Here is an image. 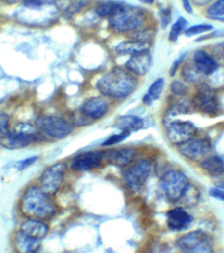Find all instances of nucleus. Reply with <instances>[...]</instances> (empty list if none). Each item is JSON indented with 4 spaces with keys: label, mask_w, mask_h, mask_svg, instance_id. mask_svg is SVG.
Wrapping results in <instances>:
<instances>
[{
    "label": "nucleus",
    "mask_w": 224,
    "mask_h": 253,
    "mask_svg": "<svg viewBox=\"0 0 224 253\" xmlns=\"http://www.w3.org/2000/svg\"><path fill=\"white\" fill-rule=\"evenodd\" d=\"M137 87V79L126 69L114 67L104 74L97 82L99 92L107 97L122 99L129 96Z\"/></svg>",
    "instance_id": "f257e3e1"
},
{
    "label": "nucleus",
    "mask_w": 224,
    "mask_h": 253,
    "mask_svg": "<svg viewBox=\"0 0 224 253\" xmlns=\"http://www.w3.org/2000/svg\"><path fill=\"white\" fill-rule=\"evenodd\" d=\"M21 212L28 218L47 220L56 212V205L49 195L38 187H30L20 201Z\"/></svg>",
    "instance_id": "f03ea898"
},
{
    "label": "nucleus",
    "mask_w": 224,
    "mask_h": 253,
    "mask_svg": "<svg viewBox=\"0 0 224 253\" xmlns=\"http://www.w3.org/2000/svg\"><path fill=\"white\" fill-rule=\"evenodd\" d=\"M145 21V14L137 7L124 5L110 18V26L116 32L131 33L139 30Z\"/></svg>",
    "instance_id": "7ed1b4c3"
},
{
    "label": "nucleus",
    "mask_w": 224,
    "mask_h": 253,
    "mask_svg": "<svg viewBox=\"0 0 224 253\" xmlns=\"http://www.w3.org/2000/svg\"><path fill=\"white\" fill-rule=\"evenodd\" d=\"M188 183L187 175L181 170L176 169L165 172L160 180L165 197L172 203L181 200Z\"/></svg>",
    "instance_id": "20e7f679"
},
{
    "label": "nucleus",
    "mask_w": 224,
    "mask_h": 253,
    "mask_svg": "<svg viewBox=\"0 0 224 253\" xmlns=\"http://www.w3.org/2000/svg\"><path fill=\"white\" fill-rule=\"evenodd\" d=\"M177 247L184 253H213V245L209 236L202 230L196 229L181 236Z\"/></svg>",
    "instance_id": "39448f33"
},
{
    "label": "nucleus",
    "mask_w": 224,
    "mask_h": 253,
    "mask_svg": "<svg viewBox=\"0 0 224 253\" xmlns=\"http://www.w3.org/2000/svg\"><path fill=\"white\" fill-rule=\"evenodd\" d=\"M66 165L63 162H58L47 167L37 180L38 188L49 196L56 194L63 183Z\"/></svg>",
    "instance_id": "423d86ee"
},
{
    "label": "nucleus",
    "mask_w": 224,
    "mask_h": 253,
    "mask_svg": "<svg viewBox=\"0 0 224 253\" xmlns=\"http://www.w3.org/2000/svg\"><path fill=\"white\" fill-rule=\"evenodd\" d=\"M35 125L41 132L53 138H63L73 130L69 122L57 116H41L36 120Z\"/></svg>",
    "instance_id": "0eeeda50"
},
{
    "label": "nucleus",
    "mask_w": 224,
    "mask_h": 253,
    "mask_svg": "<svg viewBox=\"0 0 224 253\" xmlns=\"http://www.w3.org/2000/svg\"><path fill=\"white\" fill-rule=\"evenodd\" d=\"M152 171V164L147 159H140L131 164L123 174V180L126 186L132 191L140 190Z\"/></svg>",
    "instance_id": "6e6552de"
},
{
    "label": "nucleus",
    "mask_w": 224,
    "mask_h": 253,
    "mask_svg": "<svg viewBox=\"0 0 224 253\" xmlns=\"http://www.w3.org/2000/svg\"><path fill=\"white\" fill-rule=\"evenodd\" d=\"M196 132V126L188 121H171L167 124V138L177 146L194 138Z\"/></svg>",
    "instance_id": "1a4fd4ad"
},
{
    "label": "nucleus",
    "mask_w": 224,
    "mask_h": 253,
    "mask_svg": "<svg viewBox=\"0 0 224 253\" xmlns=\"http://www.w3.org/2000/svg\"><path fill=\"white\" fill-rule=\"evenodd\" d=\"M180 153L192 161H202L211 152V144L206 138H192L178 146Z\"/></svg>",
    "instance_id": "9d476101"
},
{
    "label": "nucleus",
    "mask_w": 224,
    "mask_h": 253,
    "mask_svg": "<svg viewBox=\"0 0 224 253\" xmlns=\"http://www.w3.org/2000/svg\"><path fill=\"white\" fill-rule=\"evenodd\" d=\"M191 105L197 111L205 114L214 116L218 112V103L214 92L206 85L202 84L194 94Z\"/></svg>",
    "instance_id": "9b49d317"
},
{
    "label": "nucleus",
    "mask_w": 224,
    "mask_h": 253,
    "mask_svg": "<svg viewBox=\"0 0 224 253\" xmlns=\"http://www.w3.org/2000/svg\"><path fill=\"white\" fill-rule=\"evenodd\" d=\"M105 153L101 151L84 152L75 156L71 162V169L76 172H84L98 168L103 159Z\"/></svg>",
    "instance_id": "f8f14e48"
},
{
    "label": "nucleus",
    "mask_w": 224,
    "mask_h": 253,
    "mask_svg": "<svg viewBox=\"0 0 224 253\" xmlns=\"http://www.w3.org/2000/svg\"><path fill=\"white\" fill-rule=\"evenodd\" d=\"M152 62V56L148 51L141 52L130 56L125 62V69L134 75H144L150 70Z\"/></svg>",
    "instance_id": "ddd939ff"
},
{
    "label": "nucleus",
    "mask_w": 224,
    "mask_h": 253,
    "mask_svg": "<svg viewBox=\"0 0 224 253\" xmlns=\"http://www.w3.org/2000/svg\"><path fill=\"white\" fill-rule=\"evenodd\" d=\"M136 156V150L132 147H121L116 149H110L105 152V157L108 162L117 166L123 167L129 165Z\"/></svg>",
    "instance_id": "4468645a"
},
{
    "label": "nucleus",
    "mask_w": 224,
    "mask_h": 253,
    "mask_svg": "<svg viewBox=\"0 0 224 253\" xmlns=\"http://www.w3.org/2000/svg\"><path fill=\"white\" fill-rule=\"evenodd\" d=\"M109 111L108 103L102 98H92L86 101L82 108V115L88 119L97 120L103 118Z\"/></svg>",
    "instance_id": "2eb2a0df"
},
{
    "label": "nucleus",
    "mask_w": 224,
    "mask_h": 253,
    "mask_svg": "<svg viewBox=\"0 0 224 253\" xmlns=\"http://www.w3.org/2000/svg\"><path fill=\"white\" fill-rule=\"evenodd\" d=\"M191 216L182 208H174L167 212V225L171 230L180 231L191 222Z\"/></svg>",
    "instance_id": "dca6fc26"
},
{
    "label": "nucleus",
    "mask_w": 224,
    "mask_h": 253,
    "mask_svg": "<svg viewBox=\"0 0 224 253\" xmlns=\"http://www.w3.org/2000/svg\"><path fill=\"white\" fill-rule=\"evenodd\" d=\"M19 230L32 238L41 240L48 233V225L43 220L27 218L21 223Z\"/></svg>",
    "instance_id": "f3484780"
},
{
    "label": "nucleus",
    "mask_w": 224,
    "mask_h": 253,
    "mask_svg": "<svg viewBox=\"0 0 224 253\" xmlns=\"http://www.w3.org/2000/svg\"><path fill=\"white\" fill-rule=\"evenodd\" d=\"M193 62L195 67L201 74L209 75L217 69V62L204 50H196L193 54Z\"/></svg>",
    "instance_id": "a211bd4d"
},
{
    "label": "nucleus",
    "mask_w": 224,
    "mask_h": 253,
    "mask_svg": "<svg viewBox=\"0 0 224 253\" xmlns=\"http://www.w3.org/2000/svg\"><path fill=\"white\" fill-rule=\"evenodd\" d=\"M39 241L37 239L32 238L21 230L17 231L14 236V245L17 253H33L37 252L39 247Z\"/></svg>",
    "instance_id": "6ab92c4d"
},
{
    "label": "nucleus",
    "mask_w": 224,
    "mask_h": 253,
    "mask_svg": "<svg viewBox=\"0 0 224 253\" xmlns=\"http://www.w3.org/2000/svg\"><path fill=\"white\" fill-rule=\"evenodd\" d=\"M150 48V43L149 42H138V41H133L129 40L126 42H120L116 47L115 51L118 54L121 55H135L141 52L148 51Z\"/></svg>",
    "instance_id": "aec40b11"
},
{
    "label": "nucleus",
    "mask_w": 224,
    "mask_h": 253,
    "mask_svg": "<svg viewBox=\"0 0 224 253\" xmlns=\"http://www.w3.org/2000/svg\"><path fill=\"white\" fill-rule=\"evenodd\" d=\"M115 126L119 128L121 131H136L142 127H144V122L137 116L133 115H125L119 117L115 122Z\"/></svg>",
    "instance_id": "412c9836"
},
{
    "label": "nucleus",
    "mask_w": 224,
    "mask_h": 253,
    "mask_svg": "<svg viewBox=\"0 0 224 253\" xmlns=\"http://www.w3.org/2000/svg\"><path fill=\"white\" fill-rule=\"evenodd\" d=\"M35 139L24 136L18 133H15L14 131H11L8 135L5 137L0 138V143L9 149H18V148H23L34 142Z\"/></svg>",
    "instance_id": "4be33fe9"
},
{
    "label": "nucleus",
    "mask_w": 224,
    "mask_h": 253,
    "mask_svg": "<svg viewBox=\"0 0 224 253\" xmlns=\"http://www.w3.org/2000/svg\"><path fill=\"white\" fill-rule=\"evenodd\" d=\"M200 167L211 176H219L224 173V161L216 155L206 157L200 162Z\"/></svg>",
    "instance_id": "5701e85b"
},
{
    "label": "nucleus",
    "mask_w": 224,
    "mask_h": 253,
    "mask_svg": "<svg viewBox=\"0 0 224 253\" xmlns=\"http://www.w3.org/2000/svg\"><path fill=\"white\" fill-rule=\"evenodd\" d=\"M164 85H165V81H164V78H158L156 79L152 84L151 86L149 87L147 93L143 96V99H142V102L145 104V105H151L154 101L158 100L163 92V89H164Z\"/></svg>",
    "instance_id": "b1692460"
},
{
    "label": "nucleus",
    "mask_w": 224,
    "mask_h": 253,
    "mask_svg": "<svg viewBox=\"0 0 224 253\" xmlns=\"http://www.w3.org/2000/svg\"><path fill=\"white\" fill-rule=\"evenodd\" d=\"M121 6H122V4L113 2V1L103 2V3H100L96 7V13L101 18H109L110 19L120 9Z\"/></svg>",
    "instance_id": "393cba45"
},
{
    "label": "nucleus",
    "mask_w": 224,
    "mask_h": 253,
    "mask_svg": "<svg viewBox=\"0 0 224 253\" xmlns=\"http://www.w3.org/2000/svg\"><path fill=\"white\" fill-rule=\"evenodd\" d=\"M181 200H183L185 205H187L188 207H192V206L196 205L200 200L199 189L194 184L188 183Z\"/></svg>",
    "instance_id": "a878e982"
},
{
    "label": "nucleus",
    "mask_w": 224,
    "mask_h": 253,
    "mask_svg": "<svg viewBox=\"0 0 224 253\" xmlns=\"http://www.w3.org/2000/svg\"><path fill=\"white\" fill-rule=\"evenodd\" d=\"M182 75H183V78L185 79V81H187L188 83H194L200 79L201 73L198 71V69L195 67L194 64L193 65L187 64V65L183 66Z\"/></svg>",
    "instance_id": "bb28decb"
},
{
    "label": "nucleus",
    "mask_w": 224,
    "mask_h": 253,
    "mask_svg": "<svg viewBox=\"0 0 224 253\" xmlns=\"http://www.w3.org/2000/svg\"><path fill=\"white\" fill-rule=\"evenodd\" d=\"M187 24V20L183 17H180L171 28V31L169 33V40L171 42H176L179 36L182 34V32L186 31Z\"/></svg>",
    "instance_id": "cd10ccee"
},
{
    "label": "nucleus",
    "mask_w": 224,
    "mask_h": 253,
    "mask_svg": "<svg viewBox=\"0 0 224 253\" xmlns=\"http://www.w3.org/2000/svg\"><path fill=\"white\" fill-rule=\"evenodd\" d=\"M209 17H224V0H216L207 9Z\"/></svg>",
    "instance_id": "c85d7f7f"
},
{
    "label": "nucleus",
    "mask_w": 224,
    "mask_h": 253,
    "mask_svg": "<svg viewBox=\"0 0 224 253\" xmlns=\"http://www.w3.org/2000/svg\"><path fill=\"white\" fill-rule=\"evenodd\" d=\"M213 29L212 25L209 24H200V25H194L192 27H189L187 29H186L185 34L187 37H191L194 35H199L208 31H211Z\"/></svg>",
    "instance_id": "c756f323"
},
{
    "label": "nucleus",
    "mask_w": 224,
    "mask_h": 253,
    "mask_svg": "<svg viewBox=\"0 0 224 253\" xmlns=\"http://www.w3.org/2000/svg\"><path fill=\"white\" fill-rule=\"evenodd\" d=\"M151 33L147 30H136L134 32H131L130 34V40L133 41H138V42H149L151 40Z\"/></svg>",
    "instance_id": "7c9ffc66"
},
{
    "label": "nucleus",
    "mask_w": 224,
    "mask_h": 253,
    "mask_svg": "<svg viewBox=\"0 0 224 253\" xmlns=\"http://www.w3.org/2000/svg\"><path fill=\"white\" fill-rule=\"evenodd\" d=\"M9 124H10V117L5 113H1L0 114V138L5 137L11 132Z\"/></svg>",
    "instance_id": "2f4dec72"
},
{
    "label": "nucleus",
    "mask_w": 224,
    "mask_h": 253,
    "mask_svg": "<svg viewBox=\"0 0 224 253\" xmlns=\"http://www.w3.org/2000/svg\"><path fill=\"white\" fill-rule=\"evenodd\" d=\"M130 135V132H127V131H121L120 133L118 134H113L112 136H110L109 138H107L104 142H103V145L104 146H109V145H113V144H116L122 140H124L127 136Z\"/></svg>",
    "instance_id": "473e14b6"
},
{
    "label": "nucleus",
    "mask_w": 224,
    "mask_h": 253,
    "mask_svg": "<svg viewBox=\"0 0 224 253\" xmlns=\"http://www.w3.org/2000/svg\"><path fill=\"white\" fill-rule=\"evenodd\" d=\"M55 0H24V5L28 8H39L46 5H51Z\"/></svg>",
    "instance_id": "72a5a7b5"
},
{
    "label": "nucleus",
    "mask_w": 224,
    "mask_h": 253,
    "mask_svg": "<svg viewBox=\"0 0 224 253\" xmlns=\"http://www.w3.org/2000/svg\"><path fill=\"white\" fill-rule=\"evenodd\" d=\"M187 86L180 81H173L171 84V91L176 96H183L187 93Z\"/></svg>",
    "instance_id": "f704fd0d"
},
{
    "label": "nucleus",
    "mask_w": 224,
    "mask_h": 253,
    "mask_svg": "<svg viewBox=\"0 0 224 253\" xmlns=\"http://www.w3.org/2000/svg\"><path fill=\"white\" fill-rule=\"evenodd\" d=\"M37 159H38V156H31V157L25 158V159L19 161V162L16 164V168H17L19 171H22V170L28 168L29 166H31L32 164H34Z\"/></svg>",
    "instance_id": "c9c22d12"
},
{
    "label": "nucleus",
    "mask_w": 224,
    "mask_h": 253,
    "mask_svg": "<svg viewBox=\"0 0 224 253\" xmlns=\"http://www.w3.org/2000/svg\"><path fill=\"white\" fill-rule=\"evenodd\" d=\"M160 19H161L160 20L161 21V25L165 29L169 25V23L171 21V12H170V10L169 9L161 10V12H160Z\"/></svg>",
    "instance_id": "e433bc0d"
},
{
    "label": "nucleus",
    "mask_w": 224,
    "mask_h": 253,
    "mask_svg": "<svg viewBox=\"0 0 224 253\" xmlns=\"http://www.w3.org/2000/svg\"><path fill=\"white\" fill-rule=\"evenodd\" d=\"M209 195L217 200L224 201V189L219 187H214L209 190Z\"/></svg>",
    "instance_id": "4c0bfd02"
},
{
    "label": "nucleus",
    "mask_w": 224,
    "mask_h": 253,
    "mask_svg": "<svg viewBox=\"0 0 224 253\" xmlns=\"http://www.w3.org/2000/svg\"><path fill=\"white\" fill-rule=\"evenodd\" d=\"M183 2V7L185 9V11L188 14H191L192 13V6L190 4V1L189 0H182Z\"/></svg>",
    "instance_id": "58836bf2"
},
{
    "label": "nucleus",
    "mask_w": 224,
    "mask_h": 253,
    "mask_svg": "<svg viewBox=\"0 0 224 253\" xmlns=\"http://www.w3.org/2000/svg\"><path fill=\"white\" fill-rule=\"evenodd\" d=\"M211 1H213V0H192V2L194 4H196L197 6H204L208 3H210Z\"/></svg>",
    "instance_id": "ea45409f"
},
{
    "label": "nucleus",
    "mask_w": 224,
    "mask_h": 253,
    "mask_svg": "<svg viewBox=\"0 0 224 253\" xmlns=\"http://www.w3.org/2000/svg\"><path fill=\"white\" fill-rule=\"evenodd\" d=\"M215 186L224 189V181H218V182H216V183H215Z\"/></svg>",
    "instance_id": "a19ab883"
},
{
    "label": "nucleus",
    "mask_w": 224,
    "mask_h": 253,
    "mask_svg": "<svg viewBox=\"0 0 224 253\" xmlns=\"http://www.w3.org/2000/svg\"><path fill=\"white\" fill-rule=\"evenodd\" d=\"M140 1L143 3H146V4H153L155 0H140Z\"/></svg>",
    "instance_id": "79ce46f5"
},
{
    "label": "nucleus",
    "mask_w": 224,
    "mask_h": 253,
    "mask_svg": "<svg viewBox=\"0 0 224 253\" xmlns=\"http://www.w3.org/2000/svg\"><path fill=\"white\" fill-rule=\"evenodd\" d=\"M220 51H221V54H222V56L224 58V42H222V44L220 45Z\"/></svg>",
    "instance_id": "37998d69"
},
{
    "label": "nucleus",
    "mask_w": 224,
    "mask_h": 253,
    "mask_svg": "<svg viewBox=\"0 0 224 253\" xmlns=\"http://www.w3.org/2000/svg\"><path fill=\"white\" fill-rule=\"evenodd\" d=\"M3 1H5V2H7V3H15V2H17L18 0H3Z\"/></svg>",
    "instance_id": "c03bdc74"
},
{
    "label": "nucleus",
    "mask_w": 224,
    "mask_h": 253,
    "mask_svg": "<svg viewBox=\"0 0 224 253\" xmlns=\"http://www.w3.org/2000/svg\"><path fill=\"white\" fill-rule=\"evenodd\" d=\"M33 253H37V252H33Z\"/></svg>",
    "instance_id": "a18cd8bd"
}]
</instances>
